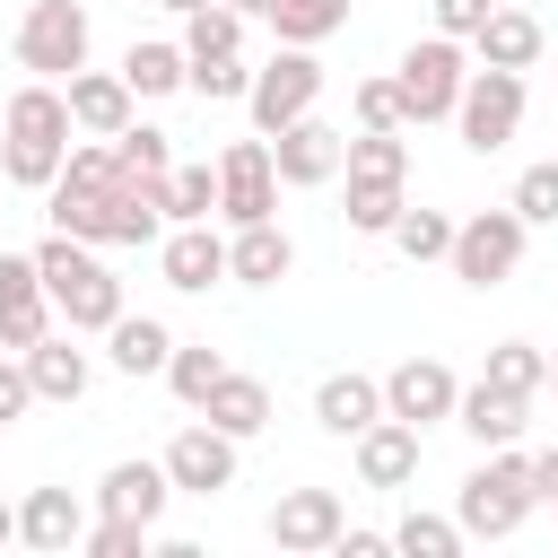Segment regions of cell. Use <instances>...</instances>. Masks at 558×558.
<instances>
[{"label": "cell", "mask_w": 558, "mask_h": 558, "mask_svg": "<svg viewBox=\"0 0 558 558\" xmlns=\"http://www.w3.org/2000/svg\"><path fill=\"white\" fill-rule=\"evenodd\" d=\"M296 270V244H288V227L270 218V227H235L227 235V279L235 288H279Z\"/></svg>", "instance_id": "obj_20"}, {"label": "cell", "mask_w": 558, "mask_h": 558, "mask_svg": "<svg viewBox=\"0 0 558 558\" xmlns=\"http://www.w3.org/2000/svg\"><path fill=\"white\" fill-rule=\"evenodd\" d=\"M78 558H148V523H122V514H96Z\"/></svg>", "instance_id": "obj_39"}, {"label": "cell", "mask_w": 558, "mask_h": 558, "mask_svg": "<svg viewBox=\"0 0 558 558\" xmlns=\"http://www.w3.org/2000/svg\"><path fill=\"white\" fill-rule=\"evenodd\" d=\"M52 314H61L52 296H0V349L26 357L35 340H52Z\"/></svg>", "instance_id": "obj_36"}, {"label": "cell", "mask_w": 558, "mask_h": 558, "mask_svg": "<svg viewBox=\"0 0 558 558\" xmlns=\"http://www.w3.org/2000/svg\"><path fill=\"white\" fill-rule=\"evenodd\" d=\"M453 227H462V218H445V209H401L392 253H401V262H445V253H453Z\"/></svg>", "instance_id": "obj_34"}, {"label": "cell", "mask_w": 558, "mask_h": 558, "mask_svg": "<svg viewBox=\"0 0 558 558\" xmlns=\"http://www.w3.org/2000/svg\"><path fill=\"white\" fill-rule=\"evenodd\" d=\"M270 166H279V183L314 192V183H331V174L349 166V131H331L323 113H305V122H288V131L270 140Z\"/></svg>", "instance_id": "obj_12"}, {"label": "cell", "mask_w": 558, "mask_h": 558, "mask_svg": "<svg viewBox=\"0 0 558 558\" xmlns=\"http://www.w3.org/2000/svg\"><path fill=\"white\" fill-rule=\"evenodd\" d=\"M523 244H532V227L514 218V209H471L462 227H453V279L462 288H506L514 270H523Z\"/></svg>", "instance_id": "obj_5"}, {"label": "cell", "mask_w": 558, "mask_h": 558, "mask_svg": "<svg viewBox=\"0 0 558 558\" xmlns=\"http://www.w3.org/2000/svg\"><path fill=\"white\" fill-rule=\"evenodd\" d=\"M349 105H357V131H410V122H401V87H392V78H357V96H349Z\"/></svg>", "instance_id": "obj_41"}, {"label": "cell", "mask_w": 558, "mask_h": 558, "mask_svg": "<svg viewBox=\"0 0 558 558\" xmlns=\"http://www.w3.org/2000/svg\"><path fill=\"white\" fill-rule=\"evenodd\" d=\"M113 157H122V174H174V148H166L157 122H131V131L113 140Z\"/></svg>", "instance_id": "obj_38"}, {"label": "cell", "mask_w": 558, "mask_h": 558, "mask_svg": "<svg viewBox=\"0 0 558 558\" xmlns=\"http://www.w3.org/2000/svg\"><path fill=\"white\" fill-rule=\"evenodd\" d=\"M392 87H401V122H453V105L471 87V61H462L453 35H418L392 61Z\"/></svg>", "instance_id": "obj_4"}, {"label": "cell", "mask_w": 558, "mask_h": 558, "mask_svg": "<svg viewBox=\"0 0 558 558\" xmlns=\"http://www.w3.org/2000/svg\"><path fill=\"white\" fill-rule=\"evenodd\" d=\"M166 497H174L166 462H113V471L96 480V514H122V523H157Z\"/></svg>", "instance_id": "obj_19"}, {"label": "cell", "mask_w": 558, "mask_h": 558, "mask_svg": "<svg viewBox=\"0 0 558 558\" xmlns=\"http://www.w3.org/2000/svg\"><path fill=\"white\" fill-rule=\"evenodd\" d=\"M192 96H209V105H235V96H253V70H244V52H227V61H192Z\"/></svg>", "instance_id": "obj_40"}, {"label": "cell", "mask_w": 558, "mask_h": 558, "mask_svg": "<svg viewBox=\"0 0 558 558\" xmlns=\"http://www.w3.org/2000/svg\"><path fill=\"white\" fill-rule=\"evenodd\" d=\"M105 357H113V375H166L174 331H166L157 314H122V323L105 331Z\"/></svg>", "instance_id": "obj_24"}, {"label": "cell", "mask_w": 558, "mask_h": 558, "mask_svg": "<svg viewBox=\"0 0 558 558\" xmlns=\"http://www.w3.org/2000/svg\"><path fill=\"white\" fill-rule=\"evenodd\" d=\"M227 52H244V17H235L227 0L192 9V17H183V61H227Z\"/></svg>", "instance_id": "obj_29"}, {"label": "cell", "mask_w": 558, "mask_h": 558, "mask_svg": "<svg viewBox=\"0 0 558 558\" xmlns=\"http://www.w3.org/2000/svg\"><path fill=\"white\" fill-rule=\"evenodd\" d=\"M340 174H384V183H401L410 174V140L401 131H349V166Z\"/></svg>", "instance_id": "obj_35"}, {"label": "cell", "mask_w": 558, "mask_h": 558, "mask_svg": "<svg viewBox=\"0 0 558 558\" xmlns=\"http://www.w3.org/2000/svg\"><path fill=\"white\" fill-rule=\"evenodd\" d=\"M166 384H174V401H183V410H201V401L227 384V357H218L209 340H174V357H166Z\"/></svg>", "instance_id": "obj_27"}, {"label": "cell", "mask_w": 558, "mask_h": 558, "mask_svg": "<svg viewBox=\"0 0 558 558\" xmlns=\"http://www.w3.org/2000/svg\"><path fill=\"white\" fill-rule=\"evenodd\" d=\"M35 410V384H26V357H0V427Z\"/></svg>", "instance_id": "obj_43"}, {"label": "cell", "mask_w": 558, "mask_h": 558, "mask_svg": "<svg viewBox=\"0 0 558 558\" xmlns=\"http://www.w3.org/2000/svg\"><path fill=\"white\" fill-rule=\"evenodd\" d=\"M480 375H488L497 392H523V401H532V392L549 384V349H532V340H497Z\"/></svg>", "instance_id": "obj_33"}, {"label": "cell", "mask_w": 558, "mask_h": 558, "mask_svg": "<svg viewBox=\"0 0 558 558\" xmlns=\"http://www.w3.org/2000/svg\"><path fill=\"white\" fill-rule=\"evenodd\" d=\"M323 558H401V549H392V532H357V523H349V532H340Z\"/></svg>", "instance_id": "obj_44"}, {"label": "cell", "mask_w": 558, "mask_h": 558, "mask_svg": "<svg viewBox=\"0 0 558 558\" xmlns=\"http://www.w3.org/2000/svg\"><path fill=\"white\" fill-rule=\"evenodd\" d=\"M26 384H35V401H78V392L96 384V366H87V349H78L70 331H52V340L26 349Z\"/></svg>", "instance_id": "obj_22"}, {"label": "cell", "mask_w": 558, "mask_h": 558, "mask_svg": "<svg viewBox=\"0 0 558 558\" xmlns=\"http://www.w3.org/2000/svg\"><path fill=\"white\" fill-rule=\"evenodd\" d=\"M488 17H497V0H436V35H453V44H471Z\"/></svg>", "instance_id": "obj_42"}, {"label": "cell", "mask_w": 558, "mask_h": 558, "mask_svg": "<svg viewBox=\"0 0 558 558\" xmlns=\"http://www.w3.org/2000/svg\"><path fill=\"white\" fill-rule=\"evenodd\" d=\"M35 270H44V296L61 305L70 331H113V323H122V279L96 262V244L44 235V244H35Z\"/></svg>", "instance_id": "obj_2"}, {"label": "cell", "mask_w": 558, "mask_h": 558, "mask_svg": "<svg viewBox=\"0 0 558 558\" xmlns=\"http://www.w3.org/2000/svg\"><path fill=\"white\" fill-rule=\"evenodd\" d=\"M157 9H174V17H192V9H209V0H157Z\"/></svg>", "instance_id": "obj_49"}, {"label": "cell", "mask_w": 558, "mask_h": 558, "mask_svg": "<svg viewBox=\"0 0 558 558\" xmlns=\"http://www.w3.org/2000/svg\"><path fill=\"white\" fill-rule=\"evenodd\" d=\"M148 558H209L201 541H148Z\"/></svg>", "instance_id": "obj_46"}, {"label": "cell", "mask_w": 558, "mask_h": 558, "mask_svg": "<svg viewBox=\"0 0 558 558\" xmlns=\"http://www.w3.org/2000/svg\"><path fill=\"white\" fill-rule=\"evenodd\" d=\"M17 70L78 78L87 70V9L78 0H26V17H17Z\"/></svg>", "instance_id": "obj_6"}, {"label": "cell", "mask_w": 558, "mask_h": 558, "mask_svg": "<svg viewBox=\"0 0 558 558\" xmlns=\"http://www.w3.org/2000/svg\"><path fill=\"white\" fill-rule=\"evenodd\" d=\"M453 427H462L471 445H488V453H497V445H523V427H532V401H523V392H497V384L480 375V384H462V401H453Z\"/></svg>", "instance_id": "obj_16"}, {"label": "cell", "mask_w": 558, "mask_h": 558, "mask_svg": "<svg viewBox=\"0 0 558 558\" xmlns=\"http://www.w3.org/2000/svg\"><path fill=\"white\" fill-rule=\"evenodd\" d=\"M218 218L227 227H270L279 218V166H270V140H227L218 148Z\"/></svg>", "instance_id": "obj_8"}, {"label": "cell", "mask_w": 558, "mask_h": 558, "mask_svg": "<svg viewBox=\"0 0 558 558\" xmlns=\"http://www.w3.org/2000/svg\"><path fill=\"white\" fill-rule=\"evenodd\" d=\"M70 140H78L70 96H61L52 78L17 87L9 113H0V174H9V192H52L61 166H70Z\"/></svg>", "instance_id": "obj_1"}, {"label": "cell", "mask_w": 558, "mask_h": 558, "mask_svg": "<svg viewBox=\"0 0 558 558\" xmlns=\"http://www.w3.org/2000/svg\"><path fill=\"white\" fill-rule=\"evenodd\" d=\"M532 506H541V497H532V453L497 445V453H488V462L462 480V497H453V523H462L471 541H514Z\"/></svg>", "instance_id": "obj_3"}, {"label": "cell", "mask_w": 558, "mask_h": 558, "mask_svg": "<svg viewBox=\"0 0 558 558\" xmlns=\"http://www.w3.org/2000/svg\"><path fill=\"white\" fill-rule=\"evenodd\" d=\"M9 541H17V506L0 497V549H9Z\"/></svg>", "instance_id": "obj_48"}, {"label": "cell", "mask_w": 558, "mask_h": 558, "mask_svg": "<svg viewBox=\"0 0 558 558\" xmlns=\"http://www.w3.org/2000/svg\"><path fill=\"white\" fill-rule=\"evenodd\" d=\"M270 558H288V549H270Z\"/></svg>", "instance_id": "obj_52"}, {"label": "cell", "mask_w": 558, "mask_h": 558, "mask_svg": "<svg viewBox=\"0 0 558 558\" xmlns=\"http://www.w3.org/2000/svg\"><path fill=\"white\" fill-rule=\"evenodd\" d=\"M532 497H541V506H558V445H541V453H532Z\"/></svg>", "instance_id": "obj_45"}, {"label": "cell", "mask_w": 558, "mask_h": 558, "mask_svg": "<svg viewBox=\"0 0 558 558\" xmlns=\"http://www.w3.org/2000/svg\"><path fill=\"white\" fill-rule=\"evenodd\" d=\"M375 418H384V375L340 366V375H323V384H314V427H323V436H349V445H357Z\"/></svg>", "instance_id": "obj_14"}, {"label": "cell", "mask_w": 558, "mask_h": 558, "mask_svg": "<svg viewBox=\"0 0 558 558\" xmlns=\"http://www.w3.org/2000/svg\"><path fill=\"white\" fill-rule=\"evenodd\" d=\"M61 96H70V122L87 140H122L131 131V105H140L122 70H78V78H61Z\"/></svg>", "instance_id": "obj_15"}, {"label": "cell", "mask_w": 558, "mask_h": 558, "mask_svg": "<svg viewBox=\"0 0 558 558\" xmlns=\"http://www.w3.org/2000/svg\"><path fill=\"white\" fill-rule=\"evenodd\" d=\"M549 392H558V357H549Z\"/></svg>", "instance_id": "obj_50"}, {"label": "cell", "mask_w": 558, "mask_h": 558, "mask_svg": "<svg viewBox=\"0 0 558 558\" xmlns=\"http://www.w3.org/2000/svg\"><path fill=\"white\" fill-rule=\"evenodd\" d=\"M541 44H549V35H541V17H532V9H497V17L471 35L480 70H532V61H541Z\"/></svg>", "instance_id": "obj_23"}, {"label": "cell", "mask_w": 558, "mask_h": 558, "mask_svg": "<svg viewBox=\"0 0 558 558\" xmlns=\"http://www.w3.org/2000/svg\"><path fill=\"white\" fill-rule=\"evenodd\" d=\"M270 26H279V44L314 52V44H331V35L349 26V0H279V9H270Z\"/></svg>", "instance_id": "obj_28"}, {"label": "cell", "mask_w": 558, "mask_h": 558, "mask_svg": "<svg viewBox=\"0 0 558 558\" xmlns=\"http://www.w3.org/2000/svg\"><path fill=\"white\" fill-rule=\"evenodd\" d=\"M244 105H253V131H262V140H279L288 122H305V113L323 105V61H314V52H296V44H279V52L253 70V96H244Z\"/></svg>", "instance_id": "obj_7"}, {"label": "cell", "mask_w": 558, "mask_h": 558, "mask_svg": "<svg viewBox=\"0 0 558 558\" xmlns=\"http://www.w3.org/2000/svg\"><path fill=\"white\" fill-rule=\"evenodd\" d=\"M462 541H471V532H462L453 514H427V506H410V514L392 523V549H401V558H462Z\"/></svg>", "instance_id": "obj_30"}, {"label": "cell", "mask_w": 558, "mask_h": 558, "mask_svg": "<svg viewBox=\"0 0 558 558\" xmlns=\"http://www.w3.org/2000/svg\"><path fill=\"white\" fill-rule=\"evenodd\" d=\"M453 131H462L471 157H497L523 131V70H471V87L453 105Z\"/></svg>", "instance_id": "obj_9"}, {"label": "cell", "mask_w": 558, "mask_h": 558, "mask_svg": "<svg viewBox=\"0 0 558 558\" xmlns=\"http://www.w3.org/2000/svg\"><path fill=\"white\" fill-rule=\"evenodd\" d=\"M166 480H174L183 497H218V488H235V436L209 427V418H192V427L166 445Z\"/></svg>", "instance_id": "obj_13"}, {"label": "cell", "mask_w": 558, "mask_h": 558, "mask_svg": "<svg viewBox=\"0 0 558 558\" xmlns=\"http://www.w3.org/2000/svg\"><path fill=\"white\" fill-rule=\"evenodd\" d=\"M453 401H462V384H453L445 357H401V366L384 375V418H401V427H418V436L445 427Z\"/></svg>", "instance_id": "obj_10"}, {"label": "cell", "mask_w": 558, "mask_h": 558, "mask_svg": "<svg viewBox=\"0 0 558 558\" xmlns=\"http://www.w3.org/2000/svg\"><path fill=\"white\" fill-rule=\"evenodd\" d=\"M401 183H384V174H349V227L357 235H392L401 227Z\"/></svg>", "instance_id": "obj_32"}, {"label": "cell", "mask_w": 558, "mask_h": 558, "mask_svg": "<svg viewBox=\"0 0 558 558\" xmlns=\"http://www.w3.org/2000/svg\"><path fill=\"white\" fill-rule=\"evenodd\" d=\"M0 201H9V174H0Z\"/></svg>", "instance_id": "obj_51"}, {"label": "cell", "mask_w": 558, "mask_h": 558, "mask_svg": "<svg viewBox=\"0 0 558 558\" xmlns=\"http://www.w3.org/2000/svg\"><path fill=\"white\" fill-rule=\"evenodd\" d=\"M157 270H166V288L201 296V288H218V279H227V235H218V227H166Z\"/></svg>", "instance_id": "obj_17"}, {"label": "cell", "mask_w": 558, "mask_h": 558, "mask_svg": "<svg viewBox=\"0 0 558 558\" xmlns=\"http://www.w3.org/2000/svg\"><path fill=\"white\" fill-rule=\"evenodd\" d=\"M122 78H131V96H174V87H192V61H183V44H131Z\"/></svg>", "instance_id": "obj_26"}, {"label": "cell", "mask_w": 558, "mask_h": 558, "mask_svg": "<svg viewBox=\"0 0 558 558\" xmlns=\"http://www.w3.org/2000/svg\"><path fill=\"white\" fill-rule=\"evenodd\" d=\"M340 532H349L340 488H279V506H270V549H288V558H323Z\"/></svg>", "instance_id": "obj_11"}, {"label": "cell", "mask_w": 558, "mask_h": 558, "mask_svg": "<svg viewBox=\"0 0 558 558\" xmlns=\"http://www.w3.org/2000/svg\"><path fill=\"white\" fill-rule=\"evenodd\" d=\"M87 506L70 497V488H26V506H17V541L26 549H44V558H61V549H78L87 541Z\"/></svg>", "instance_id": "obj_18"}, {"label": "cell", "mask_w": 558, "mask_h": 558, "mask_svg": "<svg viewBox=\"0 0 558 558\" xmlns=\"http://www.w3.org/2000/svg\"><path fill=\"white\" fill-rule=\"evenodd\" d=\"M357 480H366V488H410V480H418V427L375 418V427L357 436Z\"/></svg>", "instance_id": "obj_21"}, {"label": "cell", "mask_w": 558, "mask_h": 558, "mask_svg": "<svg viewBox=\"0 0 558 558\" xmlns=\"http://www.w3.org/2000/svg\"><path fill=\"white\" fill-rule=\"evenodd\" d=\"M506 209H514L523 227H558V157H549V166H523V174H514V201H506Z\"/></svg>", "instance_id": "obj_37"}, {"label": "cell", "mask_w": 558, "mask_h": 558, "mask_svg": "<svg viewBox=\"0 0 558 558\" xmlns=\"http://www.w3.org/2000/svg\"><path fill=\"white\" fill-rule=\"evenodd\" d=\"M227 9H235V17H270L279 0H227Z\"/></svg>", "instance_id": "obj_47"}, {"label": "cell", "mask_w": 558, "mask_h": 558, "mask_svg": "<svg viewBox=\"0 0 558 558\" xmlns=\"http://www.w3.org/2000/svg\"><path fill=\"white\" fill-rule=\"evenodd\" d=\"M166 218L174 227H209L218 218V166H174L166 174Z\"/></svg>", "instance_id": "obj_31"}, {"label": "cell", "mask_w": 558, "mask_h": 558, "mask_svg": "<svg viewBox=\"0 0 558 558\" xmlns=\"http://www.w3.org/2000/svg\"><path fill=\"white\" fill-rule=\"evenodd\" d=\"M201 418H209V427H227V436L244 445V436H262V427H270V384H262V375H235V366H227V384H218V392L201 401Z\"/></svg>", "instance_id": "obj_25"}]
</instances>
